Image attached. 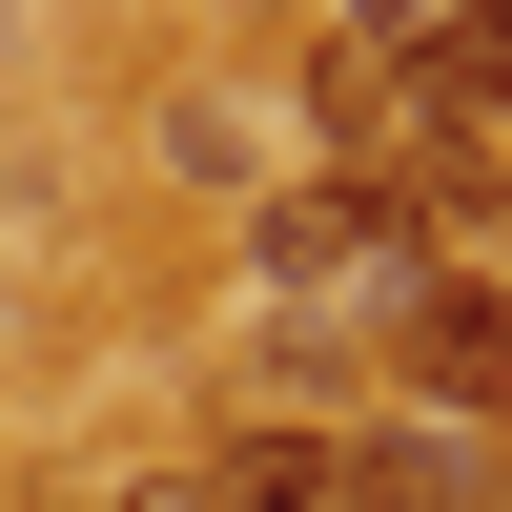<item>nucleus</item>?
I'll use <instances>...</instances> for the list:
<instances>
[{
  "label": "nucleus",
  "mask_w": 512,
  "mask_h": 512,
  "mask_svg": "<svg viewBox=\"0 0 512 512\" xmlns=\"http://www.w3.org/2000/svg\"><path fill=\"white\" fill-rule=\"evenodd\" d=\"M267 21H308V41H410L431 0H267Z\"/></svg>",
  "instance_id": "5"
},
{
  "label": "nucleus",
  "mask_w": 512,
  "mask_h": 512,
  "mask_svg": "<svg viewBox=\"0 0 512 512\" xmlns=\"http://www.w3.org/2000/svg\"><path fill=\"white\" fill-rule=\"evenodd\" d=\"M123 512H205V472H164V492H123Z\"/></svg>",
  "instance_id": "6"
},
{
  "label": "nucleus",
  "mask_w": 512,
  "mask_h": 512,
  "mask_svg": "<svg viewBox=\"0 0 512 512\" xmlns=\"http://www.w3.org/2000/svg\"><path fill=\"white\" fill-rule=\"evenodd\" d=\"M205 512H369V431H328V410L287 431V410H267V431L205 451Z\"/></svg>",
  "instance_id": "3"
},
{
  "label": "nucleus",
  "mask_w": 512,
  "mask_h": 512,
  "mask_svg": "<svg viewBox=\"0 0 512 512\" xmlns=\"http://www.w3.org/2000/svg\"><path fill=\"white\" fill-rule=\"evenodd\" d=\"M164 164H185V185H267V123H246V103H185Z\"/></svg>",
  "instance_id": "4"
},
{
  "label": "nucleus",
  "mask_w": 512,
  "mask_h": 512,
  "mask_svg": "<svg viewBox=\"0 0 512 512\" xmlns=\"http://www.w3.org/2000/svg\"><path fill=\"white\" fill-rule=\"evenodd\" d=\"M410 267H431V226H410V185H390V164H308V185H267V205H246V287H267L287 328L390 308Z\"/></svg>",
  "instance_id": "1"
},
{
  "label": "nucleus",
  "mask_w": 512,
  "mask_h": 512,
  "mask_svg": "<svg viewBox=\"0 0 512 512\" xmlns=\"http://www.w3.org/2000/svg\"><path fill=\"white\" fill-rule=\"evenodd\" d=\"M369 328H390V369L431 390V431H492V451H512V287H472V267H410Z\"/></svg>",
  "instance_id": "2"
}]
</instances>
